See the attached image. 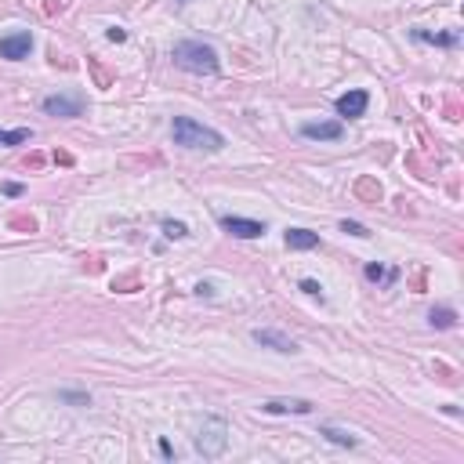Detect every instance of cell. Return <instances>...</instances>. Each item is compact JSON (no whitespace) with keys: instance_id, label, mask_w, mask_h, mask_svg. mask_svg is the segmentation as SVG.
Masks as SVG:
<instances>
[{"instance_id":"cell-3","label":"cell","mask_w":464,"mask_h":464,"mask_svg":"<svg viewBox=\"0 0 464 464\" xmlns=\"http://www.w3.org/2000/svg\"><path fill=\"white\" fill-rule=\"evenodd\" d=\"M225 443H229V428H225V421H222V417L203 421L200 436H196V450H200L203 457H222V453H225Z\"/></svg>"},{"instance_id":"cell-1","label":"cell","mask_w":464,"mask_h":464,"mask_svg":"<svg viewBox=\"0 0 464 464\" xmlns=\"http://www.w3.org/2000/svg\"><path fill=\"white\" fill-rule=\"evenodd\" d=\"M171 58H174V66L185 69V73H200V77H214V73H218V51H214L210 44H203V40H181V44H174Z\"/></svg>"},{"instance_id":"cell-17","label":"cell","mask_w":464,"mask_h":464,"mask_svg":"<svg viewBox=\"0 0 464 464\" xmlns=\"http://www.w3.org/2000/svg\"><path fill=\"white\" fill-rule=\"evenodd\" d=\"M341 232H349V236H359V239H366V236H370V229H366V225H359V222H349V218L341 222Z\"/></svg>"},{"instance_id":"cell-10","label":"cell","mask_w":464,"mask_h":464,"mask_svg":"<svg viewBox=\"0 0 464 464\" xmlns=\"http://www.w3.org/2000/svg\"><path fill=\"white\" fill-rule=\"evenodd\" d=\"M261 410L265 414H312V403L308 399H268Z\"/></svg>"},{"instance_id":"cell-11","label":"cell","mask_w":464,"mask_h":464,"mask_svg":"<svg viewBox=\"0 0 464 464\" xmlns=\"http://www.w3.org/2000/svg\"><path fill=\"white\" fill-rule=\"evenodd\" d=\"M287 247H290V251H312V247H319V232H312V229H287Z\"/></svg>"},{"instance_id":"cell-19","label":"cell","mask_w":464,"mask_h":464,"mask_svg":"<svg viewBox=\"0 0 464 464\" xmlns=\"http://www.w3.org/2000/svg\"><path fill=\"white\" fill-rule=\"evenodd\" d=\"M109 40H113V44H120V40H128V33H123L120 26H113V29H109Z\"/></svg>"},{"instance_id":"cell-20","label":"cell","mask_w":464,"mask_h":464,"mask_svg":"<svg viewBox=\"0 0 464 464\" xmlns=\"http://www.w3.org/2000/svg\"><path fill=\"white\" fill-rule=\"evenodd\" d=\"M4 193H8V196H22V185H18V181H8Z\"/></svg>"},{"instance_id":"cell-12","label":"cell","mask_w":464,"mask_h":464,"mask_svg":"<svg viewBox=\"0 0 464 464\" xmlns=\"http://www.w3.org/2000/svg\"><path fill=\"white\" fill-rule=\"evenodd\" d=\"M428 319H431V327H439V330H450V327L457 323V312H453V308H446V305H443V308H431V316H428Z\"/></svg>"},{"instance_id":"cell-13","label":"cell","mask_w":464,"mask_h":464,"mask_svg":"<svg viewBox=\"0 0 464 464\" xmlns=\"http://www.w3.org/2000/svg\"><path fill=\"white\" fill-rule=\"evenodd\" d=\"M366 280H374V283H392V280H399V268H381V265H366Z\"/></svg>"},{"instance_id":"cell-7","label":"cell","mask_w":464,"mask_h":464,"mask_svg":"<svg viewBox=\"0 0 464 464\" xmlns=\"http://www.w3.org/2000/svg\"><path fill=\"white\" fill-rule=\"evenodd\" d=\"M222 229L225 232H232L236 239H258V236H265V225L261 222H254V218H222Z\"/></svg>"},{"instance_id":"cell-8","label":"cell","mask_w":464,"mask_h":464,"mask_svg":"<svg viewBox=\"0 0 464 464\" xmlns=\"http://www.w3.org/2000/svg\"><path fill=\"white\" fill-rule=\"evenodd\" d=\"M366 106H370V95L363 87H356V91H349V95H341L337 98V113H341L345 120H356V116H363L366 113Z\"/></svg>"},{"instance_id":"cell-16","label":"cell","mask_w":464,"mask_h":464,"mask_svg":"<svg viewBox=\"0 0 464 464\" xmlns=\"http://www.w3.org/2000/svg\"><path fill=\"white\" fill-rule=\"evenodd\" d=\"M164 232H167V239H185V236H189V229H185L181 222H164Z\"/></svg>"},{"instance_id":"cell-18","label":"cell","mask_w":464,"mask_h":464,"mask_svg":"<svg viewBox=\"0 0 464 464\" xmlns=\"http://www.w3.org/2000/svg\"><path fill=\"white\" fill-rule=\"evenodd\" d=\"M301 290L312 294V298H319V283H316V280H301Z\"/></svg>"},{"instance_id":"cell-14","label":"cell","mask_w":464,"mask_h":464,"mask_svg":"<svg viewBox=\"0 0 464 464\" xmlns=\"http://www.w3.org/2000/svg\"><path fill=\"white\" fill-rule=\"evenodd\" d=\"M319 436H327V439H330V443H337V446H349V450L359 443L356 436H349V431H337V428H323Z\"/></svg>"},{"instance_id":"cell-2","label":"cell","mask_w":464,"mask_h":464,"mask_svg":"<svg viewBox=\"0 0 464 464\" xmlns=\"http://www.w3.org/2000/svg\"><path fill=\"white\" fill-rule=\"evenodd\" d=\"M171 138L174 145H185V149H207V152H218L225 145V138L214 131V128H203L200 120L193 116H174L171 123Z\"/></svg>"},{"instance_id":"cell-5","label":"cell","mask_w":464,"mask_h":464,"mask_svg":"<svg viewBox=\"0 0 464 464\" xmlns=\"http://www.w3.org/2000/svg\"><path fill=\"white\" fill-rule=\"evenodd\" d=\"M44 113L47 116H66V120H73V116H80L84 113V98H69V95H51V98H44Z\"/></svg>"},{"instance_id":"cell-4","label":"cell","mask_w":464,"mask_h":464,"mask_svg":"<svg viewBox=\"0 0 464 464\" xmlns=\"http://www.w3.org/2000/svg\"><path fill=\"white\" fill-rule=\"evenodd\" d=\"M345 135V128H341V120H308V123H301V138H312V142H337Z\"/></svg>"},{"instance_id":"cell-15","label":"cell","mask_w":464,"mask_h":464,"mask_svg":"<svg viewBox=\"0 0 464 464\" xmlns=\"http://www.w3.org/2000/svg\"><path fill=\"white\" fill-rule=\"evenodd\" d=\"M29 142V128H18V131H0V145H22Z\"/></svg>"},{"instance_id":"cell-9","label":"cell","mask_w":464,"mask_h":464,"mask_svg":"<svg viewBox=\"0 0 464 464\" xmlns=\"http://www.w3.org/2000/svg\"><path fill=\"white\" fill-rule=\"evenodd\" d=\"M254 341L261 349H272V352H298V345L280 330H254Z\"/></svg>"},{"instance_id":"cell-21","label":"cell","mask_w":464,"mask_h":464,"mask_svg":"<svg viewBox=\"0 0 464 464\" xmlns=\"http://www.w3.org/2000/svg\"><path fill=\"white\" fill-rule=\"evenodd\" d=\"M62 399L66 403H87V395H73V392H62Z\"/></svg>"},{"instance_id":"cell-6","label":"cell","mask_w":464,"mask_h":464,"mask_svg":"<svg viewBox=\"0 0 464 464\" xmlns=\"http://www.w3.org/2000/svg\"><path fill=\"white\" fill-rule=\"evenodd\" d=\"M29 51H33V37L29 33H8V37H0V58H26Z\"/></svg>"}]
</instances>
